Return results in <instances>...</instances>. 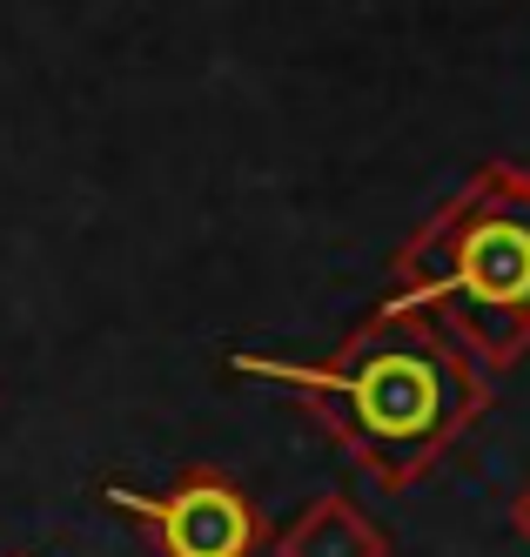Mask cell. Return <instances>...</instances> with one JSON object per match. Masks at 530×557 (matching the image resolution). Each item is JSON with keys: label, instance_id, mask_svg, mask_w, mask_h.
<instances>
[{"label": "cell", "instance_id": "2", "mask_svg": "<svg viewBox=\"0 0 530 557\" xmlns=\"http://www.w3.org/2000/svg\"><path fill=\"white\" fill-rule=\"evenodd\" d=\"M390 309H430L483 370L530 356V169L477 162L390 256Z\"/></svg>", "mask_w": 530, "mask_h": 557}, {"label": "cell", "instance_id": "3", "mask_svg": "<svg viewBox=\"0 0 530 557\" xmlns=\"http://www.w3.org/2000/svg\"><path fill=\"white\" fill-rule=\"evenodd\" d=\"M101 504H114L121 517H135V524L155 537L161 557H256L275 537L262 504L215 463L182 470L169 491L101 484Z\"/></svg>", "mask_w": 530, "mask_h": 557}, {"label": "cell", "instance_id": "4", "mask_svg": "<svg viewBox=\"0 0 530 557\" xmlns=\"http://www.w3.org/2000/svg\"><path fill=\"white\" fill-rule=\"evenodd\" d=\"M269 557H390V531L356 497L330 491L269 537Z\"/></svg>", "mask_w": 530, "mask_h": 557}, {"label": "cell", "instance_id": "5", "mask_svg": "<svg viewBox=\"0 0 530 557\" xmlns=\"http://www.w3.org/2000/svg\"><path fill=\"white\" fill-rule=\"evenodd\" d=\"M510 531H517V537L530 544V484H523V491L510 497Z\"/></svg>", "mask_w": 530, "mask_h": 557}, {"label": "cell", "instance_id": "1", "mask_svg": "<svg viewBox=\"0 0 530 557\" xmlns=\"http://www.w3.org/2000/svg\"><path fill=\"white\" fill-rule=\"evenodd\" d=\"M235 376H262L289 389V404L309 410L330 444L362 463L383 491H410L451 457L464 436L491 417L497 389L491 370L430 309L377 302L322 363H282V356H229Z\"/></svg>", "mask_w": 530, "mask_h": 557}]
</instances>
